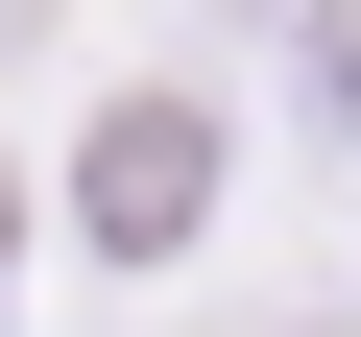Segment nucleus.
I'll return each instance as SVG.
<instances>
[{"mask_svg":"<svg viewBox=\"0 0 361 337\" xmlns=\"http://www.w3.org/2000/svg\"><path fill=\"white\" fill-rule=\"evenodd\" d=\"M73 217H97V265H169V241L217 217V97H169V73H145V97L73 145Z\"/></svg>","mask_w":361,"mask_h":337,"instance_id":"1","label":"nucleus"}]
</instances>
